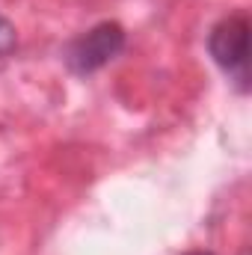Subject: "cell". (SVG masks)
<instances>
[{
	"instance_id": "1",
	"label": "cell",
	"mask_w": 252,
	"mask_h": 255,
	"mask_svg": "<svg viewBox=\"0 0 252 255\" xmlns=\"http://www.w3.org/2000/svg\"><path fill=\"white\" fill-rule=\"evenodd\" d=\"M208 51L214 63L238 83V89L247 92L250 86V18L244 12H235L217 21L208 33Z\"/></svg>"
},
{
	"instance_id": "2",
	"label": "cell",
	"mask_w": 252,
	"mask_h": 255,
	"mask_svg": "<svg viewBox=\"0 0 252 255\" xmlns=\"http://www.w3.org/2000/svg\"><path fill=\"white\" fill-rule=\"evenodd\" d=\"M122 48H125V30L116 21H101L89 33H83L77 42H71L65 63L77 74H92V71L104 68L110 60H116L122 54Z\"/></svg>"
},
{
	"instance_id": "3",
	"label": "cell",
	"mask_w": 252,
	"mask_h": 255,
	"mask_svg": "<svg viewBox=\"0 0 252 255\" xmlns=\"http://www.w3.org/2000/svg\"><path fill=\"white\" fill-rule=\"evenodd\" d=\"M15 45V33H12V27L0 18V57L3 54H9V48Z\"/></svg>"
},
{
	"instance_id": "4",
	"label": "cell",
	"mask_w": 252,
	"mask_h": 255,
	"mask_svg": "<svg viewBox=\"0 0 252 255\" xmlns=\"http://www.w3.org/2000/svg\"><path fill=\"white\" fill-rule=\"evenodd\" d=\"M187 255H217V253H208V250H196V253H187Z\"/></svg>"
}]
</instances>
